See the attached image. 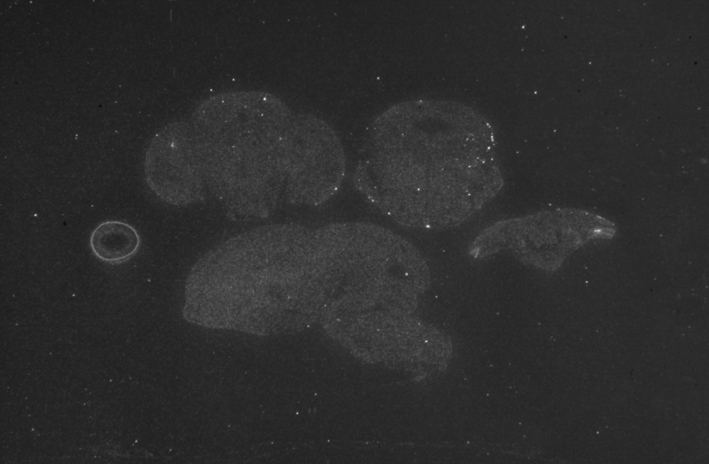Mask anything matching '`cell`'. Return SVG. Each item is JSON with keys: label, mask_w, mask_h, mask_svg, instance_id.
I'll use <instances>...</instances> for the list:
<instances>
[{"label": "cell", "mask_w": 709, "mask_h": 464, "mask_svg": "<svg viewBox=\"0 0 709 464\" xmlns=\"http://www.w3.org/2000/svg\"><path fill=\"white\" fill-rule=\"evenodd\" d=\"M609 234V222L598 216L571 209L544 210L487 227L469 253L483 259L508 252L526 266L552 272L589 239Z\"/></svg>", "instance_id": "277c9868"}, {"label": "cell", "mask_w": 709, "mask_h": 464, "mask_svg": "<svg viewBox=\"0 0 709 464\" xmlns=\"http://www.w3.org/2000/svg\"><path fill=\"white\" fill-rule=\"evenodd\" d=\"M353 180L392 220L429 230L462 224L504 184L485 119L429 101L399 103L378 116Z\"/></svg>", "instance_id": "6da1fadb"}, {"label": "cell", "mask_w": 709, "mask_h": 464, "mask_svg": "<svg viewBox=\"0 0 709 464\" xmlns=\"http://www.w3.org/2000/svg\"><path fill=\"white\" fill-rule=\"evenodd\" d=\"M287 105L264 92H231L201 102L190 123L206 188L229 219H265L286 180Z\"/></svg>", "instance_id": "3957f363"}, {"label": "cell", "mask_w": 709, "mask_h": 464, "mask_svg": "<svg viewBox=\"0 0 709 464\" xmlns=\"http://www.w3.org/2000/svg\"><path fill=\"white\" fill-rule=\"evenodd\" d=\"M308 234L300 224H268L206 252L186 279L185 319L257 335L298 326L311 303L305 279Z\"/></svg>", "instance_id": "7a4b0ae2"}, {"label": "cell", "mask_w": 709, "mask_h": 464, "mask_svg": "<svg viewBox=\"0 0 709 464\" xmlns=\"http://www.w3.org/2000/svg\"><path fill=\"white\" fill-rule=\"evenodd\" d=\"M145 181L161 200L185 206L202 200L206 185L190 122L163 126L152 138L144 161Z\"/></svg>", "instance_id": "8992f818"}, {"label": "cell", "mask_w": 709, "mask_h": 464, "mask_svg": "<svg viewBox=\"0 0 709 464\" xmlns=\"http://www.w3.org/2000/svg\"><path fill=\"white\" fill-rule=\"evenodd\" d=\"M140 243L136 230L130 225L118 221L100 223L90 238L91 248L95 255L110 263L129 259L138 251Z\"/></svg>", "instance_id": "52a82bcc"}, {"label": "cell", "mask_w": 709, "mask_h": 464, "mask_svg": "<svg viewBox=\"0 0 709 464\" xmlns=\"http://www.w3.org/2000/svg\"><path fill=\"white\" fill-rule=\"evenodd\" d=\"M345 171L343 148L334 129L316 115H294L287 137V202L323 204L340 188Z\"/></svg>", "instance_id": "5b68a950"}]
</instances>
